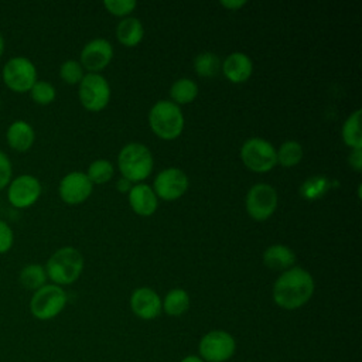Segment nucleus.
<instances>
[{
  "mask_svg": "<svg viewBox=\"0 0 362 362\" xmlns=\"http://www.w3.org/2000/svg\"><path fill=\"white\" fill-rule=\"evenodd\" d=\"M314 293L313 276L300 266L284 270L273 284V300L284 310L303 307Z\"/></svg>",
  "mask_w": 362,
  "mask_h": 362,
  "instance_id": "obj_1",
  "label": "nucleus"
},
{
  "mask_svg": "<svg viewBox=\"0 0 362 362\" xmlns=\"http://www.w3.org/2000/svg\"><path fill=\"white\" fill-rule=\"evenodd\" d=\"M83 270V257L78 249L64 246L55 250L45 264L47 277L57 286L74 283Z\"/></svg>",
  "mask_w": 362,
  "mask_h": 362,
  "instance_id": "obj_2",
  "label": "nucleus"
},
{
  "mask_svg": "<svg viewBox=\"0 0 362 362\" xmlns=\"http://www.w3.org/2000/svg\"><path fill=\"white\" fill-rule=\"evenodd\" d=\"M151 130L164 140L177 139L184 129V115L181 107L170 100H158L153 105L148 113Z\"/></svg>",
  "mask_w": 362,
  "mask_h": 362,
  "instance_id": "obj_3",
  "label": "nucleus"
},
{
  "mask_svg": "<svg viewBox=\"0 0 362 362\" xmlns=\"http://www.w3.org/2000/svg\"><path fill=\"white\" fill-rule=\"evenodd\" d=\"M117 165L122 175L129 181H141L153 170L151 151L141 143H127L119 151Z\"/></svg>",
  "mask_w": 362,
  "mask_h": 362,
  "instance_id": "obj_4",
  "label": "nucleus"
},
{
  "mask_svg": "<svg viewBox=\"0 0 362 362\" xmlns=\"http://www.w3.org/2000/svg\"><path fill=\"white\" fill-rule=\"evenodd\" d=\"M66 301L68 296L61 286L44 284L31 296L30 313L40 321H48L61 314Z\"/></svg>",
  "mask_w": 362,
  "mask_h": 362,
  "instance_id": "obj_5",
  "label": "nucleus"
},
{
  "mask_svg": "<svg viewBox=\"0 0 362 362\" xmlns=\"http://www.w3.org/2000/svg\"><path fill=\"white\" fill-rule=\"evenodd\" d=\"M236 352V341L223 329L206 332L198 344V356L204 362H228Z\"/></svg>",
  "mask_w": 362,
  "mask_h": 362,
  "instance_id": "obj_6",
  "label": "nucleus"
},
{
  "mask_svg": "<svg viewBox=\"0 0 362 362\" xmlns=\"http://www.w3.org/2000/svg\"><path fill=\"white\" fill-rule=\"evenodd\" d=\"M245 165L255 173H267L277 164L274 146L262 137H250L240 147Z\"/></svg>",
  "mask_w": 362,
  "mask_h": 362,
  "instance_id": "obj_7",
  "label": "nucleus"
},
{
  "mask_svg": "<svg viewBox=\"0 0 362 362\" xmlns=\"http://www.w3.org/2000/svg\"><path fill=\"white\" fill-rule=\"evenodd\" d=\"M1 76L7 88L14 92L24 93L28 92L37 81V68L27 57L17 55L4 64Z\"/></svg>",
  "mask_w": 362,
  "mask_h": 362,
  "instance_id": "obj_8",
  "label": "nucleus"
},
{
  "mask_svg": "<svg viewBox=\"0 0 362 362\" xmlns=\"http://www.w3.org/2000/svg\"><path fill=\"white\" fill-rule=\"evenodd\" d=\"M79 100L88 110H102L110 99L109 82L100 74L90 72L83 75L79 82Z\"/></svg>",
  "mask_w": 362,
  "mask_h": 362,
  "instance_id": "obj_9",
  "label": "nucleus"
},
{
  "mask_svg": "<svg viewBox=\"0 0 362 362\" xmlns=\"http://www.w3.org/2000/svg\"><path fill=\"white\" fill-rule=\"evenodd\" d=\"M245 205L250 218L256 221H264L270 218L276 211L277 192L269 184H255L246 194Z\"/></svg>",
  "mask_w": 362,
  "mask_h": 362,
  "instance_id": "obj_10",
  "label": "nucleus"
},
{
  "mask_svg": "<svg viewBox=\"0 0 362 362\" xmlns=\"http://www.w3.org/2000/svg\"><path fill=\"white\" fill-rule=\"evenodd\" d=\"M41 195V182L31 174H21L11 178L7 185L8 202L20 209L28 208L37 202Z\"/></svg>",
  "mask_w": 362,
  "mask_h": 362,
  "instance_id": "obj_11",
  "label": "nucleus"
},
{
  "mask_svg": "<svg viewBox=\"0 0 362 362\" xmlns=\"http://www.w3.org/2000/svg\"><path fill=\"white\" fill-rule=\"evenodd\" d=\"M188 188L187 174L177 167L161 170L153 182V191L157 197L171 201L180 198Z\"/></svg>",
  "mask_w": 362,
  "mask_h": 362,
  "instance_id": "obj_12",
  "label": "nucleus"
},
{
  "mask_svg": "<svg viewBox=\"0 0 362 362\" xmlns=\"http://www.w3.org/2000/svg\"><path fill=\"white\" fill-rule=\"evenodd\" d=\"M93 189L92 181L82 171H72L62 177L58 185L59 197L64 202L69 205H76L83 202Z\"/></svg>",
  "mask_w": 362,
  "mask_h": 362,
  "instance_id": "obj_13",
  "label": "nucleus"
},
{
  "mask_svg": "<svg viewBox=\"0 0 362 362\" xmlns=\"http://www.w3.org/2000/svg\"><path fill=\"white\" fill-rule=\"evenodd\" d=\"M113 57V47L106 38H93L81 51V65L90 72L103 69Z\"/></svg>",
  "mask_w": 362,
  "mask_h": 362,
  "instance_id": "obj_14",
  "label": "nucleus"
},
{
  "mask_svg": "<svg viewBox=\"0 0 362 362\" xmlns=\"http://www.w3.org/2000/svg\"><path fill=\"white\" fill-rule=\"evenodd\" d=\"M130 308L141 320H154L161 313V298L150 287H139L130 296Z\"/></svg>",
  "mask_w": 362,
  "mask_h": 362,
  "instance_id": "obj_15",
  "label": "nucleus"
},
{
  "mask_svg": "<svg viewBox=\"0 0 362 362\" xmlns=\"http://www.w3.org/2000/svg\"><path fill=\"white\" fill-rule=\"evenodd\" d=\"M221 68L230 82L242 83L250 78L253 72V62L247 54L236 51L225 58Z\"/></svg>",
  "mask_w": 362,
  "mask_h": 362,
  "instance_id": "obj_16",
  "label": "nucleus"
},
{
  "mask_svg": "<svg viewBox=\"0 0 362 362\" xmlns=\"http://www.w3.org/2000/svg\"><path fill=\"white\" fill-rule=\"evenodd\" d=\"M129 202L132 209L141 216L153 215L158 205L157 195L154 194L153 188L148 187L147 184L133 185L129 191Z\"/></svg>",
  "mask_w": 362,
  "mask_h": 362,
  "instance_id": "obj_17",
  "label": "nucleus"
},
{
  "mask_svg": "<svg viewBox=\"0 0 362 362\" xmlns=\"http://www.w3.org/2000/svg\"><path fill=\"white\" fill-rule=\"evenodd\" d=\"M35 132L33 126L23 119L11 122L6 130L7 144L17 151H27L33 146Z\"/></svg>",
  "mask_w": 362,
  "mask_h": 362,
  "instance_id": "obj_18",
  "label": "nucleus"
},
{
  "mask_svg": "<svg viewBox=\"0 0 362 362\" xmlns=\"http://www.w3.org/2000/svg\"><path fill=\"white\" fill-rule=\"evenodd\" d=\"M296 255L286 245H272L263 252V263L269 269L287 270L294 266Z\"/></svg>",
  "mask_w": 362,
  "mask_h": 362,
  "instance_id": "obj_19",
  "label": "nucleus"
},
{
  "mask_svg": "<svg viewBox=\"0 0 362 362\" xmlns=\"http://www.w3.org/2000/svg\"><path fill=\"white\" fill-rule=\"evenodd\" d=\"M116 35L117 40L126 45V47H134L137 45L144 35V28L143 24L139 18L136 17H126L123 18L116 28Z\"/></svg>",
  "mask_w": 362,
  "mask_h": 362,
  "instance_id": "obj_20",
  "label": "nucleus"
},
{
  "mask_svg": "<svg viewBox=\"0 0 362 362\" xmlns=\"http://www.w3.org/2000/svg\"><path fill=\"white\" fill-rule=\"evenodd\" d=\"M47 272L45 267L38 263L25 264L18 273L20 284L27 290H38L44 284H47Z\"/></svg>",
  "mask_w": 362,
  "mask_h": 362,
  "instance_id": "obj_21",
  "label": "nucleus"
},
{
  "mask_svg": "<svg viewBox=\"0 0 362 362\" xmlns=\"http://www.w3.org/2000/svg\"><path fill=\"white\" fill-rule=\"evenodd\" d=\"M161 307L171 317L182 315L189 308V296L184 288H173L165 294Z\"/></svg>",
  "mask_w": 362,
  "mask_h": 362,
  "instance_id": "obj_22",
  "label": "nucleus"
},
{
  "mask_svg": "<svg viewBox=\"0 0 362 362\" xmlns=\"http://www.w3.org/2000/svg\"><path fill=\"white\" fill-rule=\"evenodd\" d=\"M342 139L351 148H362L361 109L352 112L342 124Z\"/></svg>",
  "mask_w": 362,
  "mask_h": 362,
  "instance_id": "obj_23",
  "label": "nucleus"
},
{
  "mask_svg": "<svg viewBox=\"0 0 362 362\" xmlns=\"http://www.w3.org/2000/svg\"><path fill=\"white\" fill-rule=\"evenodd\" d=\"M198 95V85L189 79V78H181L177 79L171 88H170V96L174 100V103L185 105L192 102Z\"/></svg>",
  "mask_w": 362,
  "mask_h": 362,
  "instance_id": "obj_24",
  "label": "nucleus"
},
{
  "mask_svg": "<svg viewBox=\"0 0 362 362\" xmlns=\"http://www.w3.org/2000/svg\"><path fill=\"white\" fill-rule=\"evenodd\" d=\"M277 163L284 167H293L298 164L303 158V146L296 140H287L280 144L279 150H276Z\"/></svg>",
  "mask_w": 362,
  "mask_h": 362,
  "instance_id": "obj_25",
  "label": "nucleus"
},
{
  "mask_svg": "<svg viewBox=\"0 0 362 362\" xmlns=\"http://www.w3.org/2000/svg\"><path fill=\"white\" fill-rule=\"evenodd\" d=\"M194 68H195V72L199 76L211 78V76L216 75L218 71L221 69L219 57L216 54H214V52H209V51L199 52L194 58Z\"/></svg>",
  "mask_w": 362,
  "mask_h": 362,
  "instance_id": "obj_26",
  "label": "nucleus"
},
{
  "mask_svg": "<svg viewBox=\"0 0 362 362\" xmlns=\"http://www.w3.org/2000/svg\"><path fill=\"white\" fill-rule=\"evenodd\" d=\"M329 180L324 175H313L300 185V195L304 199L321 198L329 189Z\"/></svg>",
  "mask_w": 362,
  "mask_h": 362,
  "instance_id": "obj_27",
  "label": "nucleus"
},
{
  "mask_svg": "<svg viewBox=\"0 0 362 362\" xmlns=\"http://www.w3.org/2000/svg\"><path fill=\"white\" fill-rule=\"evenodd\" d=\"M113 164L106 158H98L88 167V178L92 184H105L113 177Z\"/></svg>",
  "mask_w": 362,
  "mask_h": 362,
  "instance_id": "obj_28",
  "label": "nucleus"
},
{
  "mask_svg": "<svg viewBox=\"0 0 362 362\" xmlns=\"http://www.w3.org/2000/svg\"><path fill=\"white\" fill-rule=\"evenodd\" d=\"M28 92L31 95V99L38 105H49L57 96L54 85L41 79H37Z\"/></svg>",
  "mask_w": 362,
  "mask_h": 362,
  "instance_id": "obj_29",
  "label": "nucleus"
},
{
  "mask_svg": "<svg viewBox=\"0 0 362 362\" xmlns=\"http://www.w3.org/2000/svg\"><path fill=\"white\" fill-rule=\"evenodd\" d=\"M59 76L66 83H79L83 78V66L76 59H66L59 66Z\"/></svg>",
  "mask_w": 362,
  "mask_h": 362,
  "instance_id": "obj_30",
  "label": "nucleus"
},
{
  "mask_svg": "<svg viewBox=\"0 0 362 362\" xmlns=\"http://www.w3.org/2000/svg\"><path fill=\"white\" fill-rule=\"evenodd\" d=\"M103 4L115 16L129 14L136 7L134 0H106V1H103Z\"/></svg>",
  "mask_w": 362,
  "mask_h": 362,
  "instance_id": "obj_31",
  "label": "nucleus"
},
{
  "mask_svg": "<svg viewBox=\"0 0 362 362\" xmlns=\"http://www.w3.org/2000/svg\"><path fill=\"white\" fill-rule=\"evenodd\" d=\"M11 175H13L11 161L8 156L3 150H0V189L6 188L10 184Z\"/></svg>",
  "mask_w": 362,
  "mask_h": 362,
  "instance_id": "obj_32",
  "label": "nucleus"
},
{
  "mask_svg": "<svg viewBox=\"0 0 362 362\" xmlns=\"http://www.w3.org/2000/svg\"><path fill=\"white\" fill-rule=\"evenodd\" d=\"M14 243V233L10 225L0 219V255L8 252Z\"/></svg>",
  "mask_w": 362,
  "mask_h": 362,
  "instance_id": "obj_33",
  "label": "nucleus"
},
{
  "mask_svg": "<svg viewBox=\"0 0 362 362\" xmlns=\"http://www.w3.org/2000/svg\"><path fill=\"white\" fill-rule=\"evenodd\" d=\"M349 164L356 171H361V168H362V148H352V151L349 154Z\"/></svg>",
  "mask_w": 362,
  "mask_h": 362,
  "instance_id": "obj_34",
  "label": "nucleus"
},
{
  "mask_svg": "<svg viewBox=\"0 0 362 362\" xmlns=\"http://www.w3.org/2000/svg\"><path fill=\"white\" fill-rule=\"evenodd\" d=\"M221 4L229 10H238L246 4L245 0H222Z\"/></svg>",
  "mask_w": 362,
  "mask_h": 362,
  "instance_id": "obj_35",
  "label": "nucleus"
},
{
  "mask_svg": "<svg viewBox=\"0 0 362 362\" xmlns=\"http://www.w3.org/2000/svg\"><path fill=\"white\" fill-rule=\"evenodd\" d=\"M132 181H129L127 178H124V177H122V178H119L117 180V182H116V188H117V191L119 192H129L130 189H132Z\"/></svg>",
  "mask_w": 362,
  "mask_h": 362,
  "instance_id": "obj_36",
  "label": "nucleus"
},
{
  "mask_svg": "<svg viewBox=\"0 0 362 362\" xmlns=\"http://www.w3.org/2000/svg\"><path fill=\"white\" fill-rule=\"evenodd\" d=\"M180 362H204L198 355H187Z\"/></svg>",
  "mask_w": 362,
  "mask_h": 362,
  "instance_id": "obj_37",
  "label": "nucleus"
},
{
  "mask_svg": "<svg viewBox=\"0 0 362 362\" xmlns=\"http://www.w3.org/2000/svg\"><path fill=\"white\" fill-rule=\"evenodd\" d=\"M4 38H3V35H1V33H0V57L3 55V52H4Z\"/></svg>",
  "mask_w": 362,
  "mask_h": 362,
  "instance_id": "obj_38",
  "label": "nucleus"
}]
</instances>
